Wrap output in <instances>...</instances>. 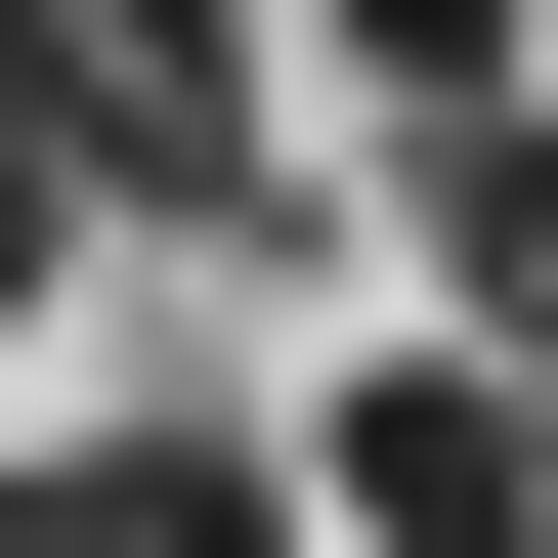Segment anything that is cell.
<instances>
[{
    "mask_svg": "<svg viewBox=\"0 0 558 558\" xmlns=\"http://www.w3.org/2000/svg\"><path fill=\"white\" fill-rule=\"evenodd\" d=\"M301 515H344V558H558V387H473V344H387L344 429H301Z\"/></svg>",
    "mask_w": 558,
    "mask_h": 558,
    "instance_id": "cell-2",
    "label": "cell"
},
{
    "mask_svg": "<svg viewBox=\"0 0 558 558\" xmlns=\"http://www.w3.org/2000/svg\"><path fill=\"white\" fill-rule=\"evenodd\" d=\"M0 130H86L130 258H258V215H301V86L215 44V0H44V86H0Z\"/></svg>",
    "mask_w": 558,
    "mask_h": 558,
    "instance_id": "cell-1",
    "label": "cell"
},
{
    "mask_svg": "<svg viewBox=\"0 0 558 558\" xmlns=\"http://www.w3.org/2000/svg\"><path fill=\"white\" fill-rule=\"evenodd\" d=\"M301 86H344L387 172H473V130H515V0H301Z\"/></svg>",
    "mask_w": 558,
    "mask_h": 558,
    "instance_id": "cell-4",
    "label": "cell"
},
{
    "mask_svg": "<svg viewBox=\"0 0 558 558\" xmlns=\"http://www.w3.org/2000/svg\"><path fill=\"white\" fill-rule=\"evenodd\" d=\"M0 558H344L301 429H0Z\"/></svg>",
    "mask_w": 558,
    "mask_h": 558,
    "instance_id": "cell-3",
    "label": "cell"
},
{
    "mask_svg": "<svg viewBox=\"0 0 558 558\" xmlns=\"http://www.w3.org/2000/svg\"><path fill=\"white\" fill-rule=\"evenodd\" d=\"M44 258H130V215H86V130H0V301H44Z\"/></svg>",
    "mask_w": 558,
    "mask_h": 558,
    "instance_id": "cell-5",
    "label": "cell"
}]
</instances>
